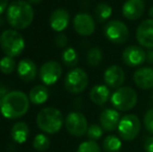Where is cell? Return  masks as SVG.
<instances>
[{
  "label": "cell",
  "mask_w": 153,
  "mask_h": 152,
  "mask_svg": "<svg viewBox=\"0 0 153 152\" xmlns=\"http://www.w3.org/2000/svg\"><path fill=\"white\" fill-rule=\"evenodd\" d=\"M145 12L144 0H126L122 6V14L127 20L134 21L140 19Z\"/></svg>",
  "instance_id": "cell-15"
},
{
  "label": "cell",
  "mask_w": 153,
  "mask_h": 152,
  "mask_svg": "<svg viewBox=\"0 0 153 152\" xmlns=\"http://www.w3.org/2000/svg\"><path fill=\"white\" fill-rule=\"evenodd\" d=\"M111 14H113V8L109 4L105 3V2H101V3L97 4L94 10V17L99 23L105 22L106 20H108Z\"/></svg>",
  "instance_id": "cell-23"
},
{
  "label": "cell",
  "mask_w": 153,
  "mask_h": 152,
  "mask_svg": "<svg viewBox=\"0 0 153 152\" xmlns=\"http://www.w3.org/2000/svg\"><path fill=\"white\" fill-rule=\"evenodd\" d=\"M32 146L38 151H46L50 147V140L48 136L43 133L36 134L32 142Z\"/></svg>",
  "instance_id": "cell-27"
},
{
  "label": "cell",
  "mask_w": 153,
  "mask_h": 152,
  "mask_svg": "<svg viewBox=\"0 0 153 152\" xmlns=\"http://www.w3.org/2000/svg\"><path fill=\"white\" fill-rule=\"evenodd\" d=\"M152 97H153V94H152Z\"/></svg>",
  "instance_id": "cell-39"
},
{
  "label": "cell",
  "mask_w": 153,
  "mask_h": 152,
  "mask_svg": "<svg viewBox=\"0 0 153 152\" xmlns=\"http://www.w3.org/2000/svg\"><path fill=\"white\" fill-rule=\"evenodd\" d=\"M76 152H101V148L95 141H85L79 145Z\"/></svg>",
  "instance_id": "cell-29"
},
{
  "label": "cell",
  "mask_w": 153,
  "mask_h": 152,
  "mask_svg": "<svg viewBox=\"0 0 153 152\" xmlns=\"http://www.w3.org/2000/svg\"><path fill=\"white\" fill-rule=\"evenodd\" d=\"M103 80L111 89H119L125 81V73L121 67L113 65L104 71Z\"/></svg>",
  "instance_id": "cell-14"
},
{
  "label": "cell",
  "mask_w": 153,
  "mask_h": 152,
  "mask_svg": "<svg viewBox=\"0 0 153 152\" xmlns=\"http://www.w3.org/2000/svg\"><path fill=\"white\" fill-rule=\"evenodd\" d=\"M62 61L65 66L69 68H74L78 64V53L76 52L74 48L68 47L62 53Z\"/></svg>",
  "instance_id": "cell-25"
},
{
  "label": "cell",
  "mask_w": 153,
  "mask_h": 152,
  "mask_svg": "<svg viewBox=\"0 0 153 152\" xmlns=\"http://www.w3.org/2000/svg\"><path fill=\"white\" fill-rule=\"evenodd\" d=\"M89 85V77L85 70L81 68H74L65 78V87L71 94H80L87 89Z\"/></svg>",
  "instance_id": "cell-6"
},
{
  "label": "cell",
  "mask_w": 153,
  "mask_h": 152,
  "mask_svg": "<svg viewBox=\"0 0 153 152\" xmlns=\"http://www.w3.org/2000/svg\"><path fill=\"white\" fill-rule=\"evenodd\" d=\"M133 81L143 90H150L153 87V68L142 67L133 74Z\"/></svg>",
  "instance_id": "cell-17"
},
{
  "label": "cell",
  "mask_w": 153,
  "mask_h": 152,
  "mask_svg": "<svg viewBox=\"0 0 153 152\" xmlns=\"http://www.w3.org/2000/svg\"><path fill=\"white\" fill-rule=\"evenodd\" d=\"M144 125L146 129L153 134V108H150L144 116Z\"/></svg>",
  "instance_id": "cell-31"
},
{
  "label": "cell",
  "mask_w": 153,
  "mask_h": 152,
  "mask_svg": "<svg viewBox=\"0 0 153 152\" xmlns=\"http://www.w3.org/2000/svg\"><path fill=\"white\" fill-rule=\"evenodd\" d=\"M104 36L109 42L114 44H124L129 37V29L124 22L119 20H111L105 24Z\"/></svg>",
  "instance_id": "cell-8"
},
{
  "label": "cell",
  "mask_w": 153,
  "mask_h": 152,
  "mask_svg": "<svg viewBox=\"0 0 153 152\" xmlns=\"http://www.w3.org/2000/svg\"><path fill=\"white\" fill-rule=\"evenodd\" d=\"M5 94H6V92H5V89H4L3 87H2L1 85H0V101H1V99L2 98L5 96Z\"/></svg>",
  "instance_id": "cell-36"
},
{
  "label": "cell",
  "mask_w": 153,
  "mask_h": 152,
  "mask_svg": "<svg viewBox=\"0 0 153 152\" xmlns=\"http://www.w3.org/2000/svg\"><path fill=\"white\" fill-rule=\"evenodd\" d=\"M121 117L119 112L114 108H105L101 112L99 117L100 126L103 128V130H106V131H114L115 129H117Z\"/></svg>",
  "instance_id": "cell-16"
},
{
  "label": "cell",
  "mask_w": 153,
  "mask_h": 152,
  "mask_svg": "<svg viewBox=\"0 0 153 152\" xmlns=\"http://www.w3.org/2000/svg\"><path fill=\"white\" fill-rule=\"evenodd\" d=\"M54 43L59 48H65L68 44V38L65 33H59L54 39Z\"/></svg>",
  "instance_id": "cell-32"
},
{
  "label": "cell",
  "mask_w": 153,
  "mask_h": 152,
  "mask_svg": "<svg viewBox=\"0 0 153 152\" xmlns=\"http://www.w3.org/2000/svg\"><path fill=\"white\" fill-rule=\"evenodd\" d=\"M15 69H16V61L14 57L5 55L0 59V71L3 74L8 75V74L13 73Z\"/></svg>",
  "instance_id": "cell-28"
},
{
  "label": "cell",
  "mask_w": 153,
  "mask_h": 152,
  "mask_svg": "<svg viewBox=\"0 0 153 152\" xmlns=\"http://www.w3.org/2000/svg\"><path fill=\"white\" fill-rule=\"evenodd\" d=\"M122 59L128 67H139L146 61V52L142 47L130 45L123 50Z\"/></svg>",
  "instance_id": "cell-13"
},
{
  "label": "cell",
  "mask_w": 153,
  "mask_h": 152,
  "mask_svg": "<svg viewBox=\"0 0 153 152\" xmlns=\"http://www.w3.org/2000/svg\"><path fill=\"white\" fill-rule=\"evenodd\" d=\"M7 0H0V16L7 10Z\"/></svg>",
  "instance_id": "cell-34"
},
{
  "label": "cell",
  "mask_w": 153,
  "mask_h": 152,
  "mask_svg": "<svg viewBox=\"0 0 153 152\" xmlns=\"http://www.w3.org/2000/svg\"><path fill=\"white\" fill-rule=\"evenodd\" d=\"M88 136L90 138V140L92 141H96L102 136L103 134V128L100 125H97V124H92L89 126L87 131Z\"/></svg>",
  "instance_id": "cell-30"
},
{
  "label": "cell",
  "mask_w": 153,
  "mask_h": 152,
  "mask_svg": "<svg viewBox=\"0 0 153 152\" xmlns=\"http://www.w3.org/2000/svg\"><path fill=\"white\" fill-rule=\"evenodd\" d=\"M65 126L69 133L77 138L85 136L89 128L87 118L78 112H72L67 116L65 120Z\"/></svg>",
  "instance_id": "cell-9"
},
{
  "label": "cell",
  "mask_w": 153,
  "mask_h": 152,
  "mask_svg": "<svg viewBox=\"0 0 153 152\" xmlns=\"http://www.w3.org/2000/svg\"><path fill=\"white\" fill-rule=\"evenodd\" d=\"M12 138L18 144H22L27 141L29 136V127L24 122H17L12 128Z\"/></svg>",
  "instance_id": "cell-21"
},
{
  "label": "cell",
  "mask_w": 153,
  "mask_h": 152,
  "mask_svg": "<svg viewBox=\"0 0 153 152\" xmlns=\"http://www.w3.org/2000/svg\"><path fill=\"white\" fill-rule=\"evenodd\" d=\"M102 148L105 152H120L122 148V142L117 136L109 134L103 140Z\"/></svg>",
  "instance_id": "cell-24"
},
{
  "label": "cell",
  "mask_w": 153,
  "mask_h": 152,
  "mask_svg": "<svg viewBox=\"0 0 153 152\" xmlns=\"http://www.w3.org/2000/svg\"><path fill=\"white\" fill-rule=\"evenodd\" d=\"M36 124L42 131L54 134L62 129L64 117L61 110L55 108H45L36 116Z\"/></svg>",
  "instance_id": "cell-3"
},
{
  "label": "cell",
  "mask_w": 153,
  "mask_h": 152,
  "mask_svg": "<svg viewBox=\"0 0 153 152\" xmlns=\"http://www.w3.org/2000/svg\"><path fill=\"white\" fill-rule=\"evenodd\" d=\"M17 71H18L20 78L24 81L33 80L36 76V73H38L36 65L34 64V62H32L29 59H21L18 67H17Z\"/></svg>",
  "instance_id": "cell-19"
},
{
  "label": "cell",
  "mask_w": 153,
  "mask_h": 152,
  "mask_svg": "<svg viewBox=\"0 0 153 152\" xmlns=\"http://www.w3.org/2000/svg\"><path fill=\"white\" fill-rule=\"evenodd\" d=\"M49 97V92L45 85H36L29 92V101L36 105H40L47 101Z\"/></svg>",
  "instance_id": "cell-22"
},
{
  "label": "cell",
  "mask_w": 153,
  "mask_h": 152,
  "mask_svg": "<svg viewBox=\"0 0 153 152\" xmlns=\"http://www.w3.org/2000/svg\"><path fill=\"white\" fill-rule=\"evenodd\" d=\"M148 14H149V17L150 19H153V6L149 8V12H148Z\"/></svg>",
  "instance_id": "cell-38"
},
{
  "label": "cell",
  "mask_w": 153,
  "mask_h": 152,
  "mask_svg": "<svg viewBox=\"0 0 153 152\" xmlns=\"http://www.w3.org/2000/svg\"><path fill=\"white\" fill-rule=\"evenodd\" d=\"M73 26L78 35L82 37H89L94 33L96 24L94 18L87 13H79L74 17Z\"/></svg>",
  "instance_id": "cell-11"
},
{
  "label": "cell",
  "mask_w": 153,
  "mask_h": 152,
  "mask_svg": "<svg viewBox=\"0 0 153 152\" xmlns=\"http://www.w3.org/2000/svg\"><path fill=\"white\" fill-rule=\"evenodd\" d=\"M144 149L146 152H153V136H150L144 143Z\"/></svg>",
  "instance_id": "cell-33"
},
{
  "label": "cell",
  "mask_w": 153,
  "mask_h": 152,
  "mask_svg": "<svg viewBox=\"0 0 153 152\" xmlns=\"http://www.w3.org/2000/svg\"><path fill=\"white\" fill-rule=\"evenodd\" d=\"M70 21V15L65 8H57L51 14L49 23L51 28L56 33H62L67 28Z\"/></svg>",
  "instance_id": "cell-18"
},
{
  "label": "cell",
  "mask_w": 153,
  "mask_h": 152,
  "mask_svg": "<svg viewBox=\"0 0 153 152\" xmlns=\"http://www.w3.org/2000/svg\"><path fill=\"white\" fill-rule=\"evenodd\" d=\"M102 51L99 47H93L87 53V62L91 67H98L102 62Z\"/></svg>",
  "instance_id": "cell-26"
},
{
  "label": "cell",
  "mask_w": 153,
  "mask_h": 152,
  "mask_svg": "<svg viewBox=\"0 0 153 152\" xmlns=\"http://www.w3.org/2000/svg\"><path fill=\"white\" fill-rule=\"evenodd\" d=\"M141 130V121L135 115H125L120 120L118 131L122 140L130 142L137 136Z\"/></svg>",
  "instance_id": "cell-7"
},
{
  "label": "cell",
  "mask_w": 153,
  "mask_h": 152,
  "mask_svg": "<svg viewBox=\"0 0 153 152\" xmlns=\"http://www.w3.org/2000/svg\"><path fill=\"white\" fill-rule=\"evenodd\" d=\"M62 68L61 64L55 61H49L43 64L40 69V79L44 85H52L61 78Z\"/></svg>",
  "instance_id": "cell-10"
},
{
  "label": "cell",
  "mask_w": 153,
  "mask_h": 152,
  "mask_svg": "<svg viewBox=\"0 0 153 152\" xmlns=\"http://www.w3.org/2000/svg\"><path fill=\"white\" fill-rule=\"evenodd\" d=\"M0 47L7 56H19L25 48L24 38L15 29H6L0 35Z\"/></svg>",
  "instance_id": "cell-4"
},
{
  "label": "cell",
  "mask_w": 153,
  "mask_h": 152,
  "mask_svg": "<svg viewBox=\"0 0 153 152\" xmlns=\"http://www.w3.org/2000/svg\"><path fill=\"white\" fill-rule=\"evenodd\" d=\"M29 102L28 96L23 92H8L0 101V113L6 119H19L27 113Z\"/></svg>",
  "instance_id": "cell-1"
},
{
  "label": "cell",
  "mask_w": 153,
  "mask_h": 152,
  "mask_svg": "<svg viewBox=\"0 0 153 152\" xmlns=\"http://www.w3.org/2000/svg\"><path fill=\"white\" fill-rule=\"evenodd\" d=\"M146 61H147L149 64L153 65V48L149 49L148 52L146 53Z\"/></svg>",
  "instance_id": "cell-35"
},
{
  "label": "cell",
  "mask_w": 153,
  "mask_h": 152,
  "mask_svg": "<svg viewBox=\"0 0 153 152\" xmlns=\"http://www.w3.org/2000/svg\"><path fill=\"white\" fill-rule=\"evenodd\" d=\"M111 103L117 110L128 112L137 103V94L132 87H121L111 96Z\"/></svg>",
  "instance_id": "cell-5"
},
{
  "label": "cell",
  "mask_w": 153,
  "mask_h": 152,
  "mask_svg": "<svg viewBox=\"0 0 153 152\" xmlns=\"http://www.w3.org/2000/svg\"><path fill=\"white\" fill-rule=\"evenodd\" d=\"M34 12L30 3L17 0L10 4L6 10V21L14 29H25L33 21Z\"/></svg>",
  "instance_id": "cell-2"
},
{
  "label": "cell",
  "mask_w": 153,
  "mask_h": 152,
  "mask_svg": "<svg viewBox=\"0 0 153 152\" xmlns=\"http://www.w3.org/2000/svg\"><path fill=\"white\" fill-rule=\"evenodd\" d=\"M135 37L142 47L147 49L153 48V19H146L140 23Z\"/></svg>",
  "instance_id": "cell-12"
},
{
  "label": "cell",
  "mask_w": 153,
  "mask_h": 152,
  "mask_svg": "<svg viewBox=\"0 0 153 152\" xmlns=\"http://www.w3.org/2000/svg\"><path fill=\"white\" fill-rule=\"evenodd\" d=\"M111 91L107 85H97L92 87L90 92V99L97 105H104L111 99Z\"/></svg>",
  "instance_id": "cell-20"
},
{
  "label": "cell",
  "mask_w": 153,
  "mask_h": 152,
  "mask_svg": "<svg viewBox=\"0 0 153 152\" xmlns=\"http://www.w3.org/2000/svg\"><path fill=\"white\" fill-rule=\"evenodd\" d=\"M42 0H28V3L30 4H39Z\"/></svg>",
  "instance_id": "cell-37"
}]
</instances>
